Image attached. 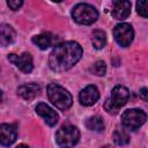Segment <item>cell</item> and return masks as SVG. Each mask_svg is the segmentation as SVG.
<instances>
[{"label": "cell", "mask_w": 148, "mask_h": 148, "mask_svg": "<svg viewBox=\"0 0 148 148\" xmlns=\"http://www.w3.org/2000/svg\"><path fill=\"white\" fill-rule=\"evenodd\" d=\"M8 60L13 62L21 72L23 73H30L34 68V62H32V57L28 52H23L22 54H15L12 53L8 56Z\"/></svg>", "instance_id": "obj_8"}, {"label": "cell", "mask_w": 148, "mask_h": 148, "mask_svg": "<svg viewBox=\"0 0 148 148\" xmlns=\"http://www.w3.org/2000/svg\"><path fill=\"white\" fill-rule=\"evenodd\" d=\"M36 112L45 120V123H46L49 126H54V125L58 123V120H59L58 113H57L53 109H51L47 104H45V103H43V102H40V103L37 104V106H36Z\"/></svg>", "instance_id": "obj_9"}, {"label": "cell", "mask_w": 148, "mask_h": 148, "mask_svg": "<svg viewBox=\"0 0 148 148\" xmlns=\"http://www.w3.org/2000/svg\"><path fill=\"white\" fill-rule=\"evenodd\" d=\"M0 133H1L0 142H1L2 146H10L12 143L15 142L17 132H16V128L13 125L1 124V126H0Z\"/></svg>", "instance_id": "obj_11"}, {"label": "cell", "mask_w": 148, "mask_h": 148, "mask_svg": "<svg viewBox=\"0 0 148 148\" xmlns=\"http://www.w3.org/2000/svg\"><path fill=\"white\" fill-rule=\"evenodd\" d=\"M39 91H40V87L37 83H27L18 87L17 89V94L23 99H27V101L34 99L39 94Z\"/></svg>", "instance_id": "obj_13"}, {"label": "cell", "mask_w": 148, "mask_h": 148, "mask_svg": "<svg viewBox=\"0 0 148 148\" xmlns=\"http://www.w3.org/2000/svg\"><path fill=\"white\" fill-rule=\"evenodd\" d=\"M90 71L92 72V74H95V75H97V76H103V75H105V72H106L105 62L102 61V60L96 61V62L91 66Z\"/></svg>", "instance_id": "obj_19"}, {"label": "cell", "mask_w": 148, "mask_h": 148, "mask_svg": "<svg viewBox=\"0 0 148 148\" xmlns=\"http://www.w3.org/2000/svg\"><path fill=\"white\" fill-rule=\"evenodd\" d=\"M136 12L142 17H148V0H140L136 2Z\"/></svg>", "instance_id": "obj_20"}, {"label": "cell", "mask_w": 148, "mask_h": 148, "mask_svg": "<svg viewBox=\"0 0 148 148\" xmlns=\"http://www.w3.org/2000/svg\"><path fill=\"white\" fill-rule=\"evenodd\" d=\"M91 43H92V46L97 50H101L105 46L106 44V35L103 30H95L91 35Z\"/></svg>", "instance_id": "obj_15"}, {"label": "cell", "mask_w": 148, "mask_h": 148, "mask_svg": "<svg viewBox=\"0 0 148 148\" xmlns=\"http://www.w3.org/2000/svg\"><path fill=\"white\" fill-rule=\"evenodd\" d=\"M86 126L88 130L90 131H95V132H99L104 128V121L101 117L98 116H94V117H90L87 119L86 121Z\"/></svg>", "instance_id": "obj_17"}, {"label": "cell", "mask_w": 148, "mask_h": 148, "mask_svg": "<svg viewBox=\"0 0 148 148\" xmlns=\"http://www.w3.org/2000/svg\"><path fill=\"white\" fill-rule=\"evenodd\" d=\"M80 139V131L72 125L62 126L56 134V141L60 148H73Z\"/></svg>", "instance_id": "obj_4"}, {"label": "cell", "mask_w": 148, "mask_h": 148, "mask_svg": "<svg viewBox=\"0 0 148 148\" xmlns=\"http://www.w3.org/2000/svg\"><path fill=\"white\" fill-rule=\"evenodd\" d=\"M113 141L117 146H125L130 142V136L124 130H117L113 133Z\"/></svg>", "instance_id": "obj_18"}, {"label": "cell", "mask_w": 148, "mask_h": 148, "mask_svg": "<svg viewBox=\"0 0 148 148\" xmlns=\"http://www.w3.org/2000/svg\"><path fill=\"white\" fill-rule=\"evenodd\" d=\"M82 56V47L76 42H64L53 47L49 57L50 68L54 72L71 69Z\"/></svg>", "instance_id": "obj_1"}, {"label": "cell", "mask_w": 148, "mask_h": 148, "mask_svg": "<svg viewBox=\"0 0 148 148\" xmlns=\"http://www.w3.org/2000/svg\"><path fill=\"white\" fill-rule=\"evenodd\" d=\"M47 96L50 102L61 111L69 109L73 103L71 94L57 83H51L47 86Z\"/></svg>", "instance_id": "obj_2"}, {"label": "cell", "mask_w": 148, "mask_h": 148, "mask_svg": "<svg viewBox=\"0 0 148 148\" xmlns=\"http://www.w3.org/2000/svg\"><path fill=\"white\" fill-rule=\"evenodd\" d=\"M72 17L79 24H91L98 18V12L89 3H79L73 8Z\"/></svg>", "instance_id": "obj_5"}, {"label": "cell", "mask_w": 148, "mask_h": 148, "mask_svg": "<svg viewBox=\"0 0 148 148\" xmlns=\"http://www.w3.org/2000/svg\"><path fill=\"white\" fill-rule=\"evenodd\" d=\"M116 20H125L131 14V2L130 1H116L111 12Z\"/></svg>", "instance_id": "obj_12"}, {"label": "cell", "mask_w": 148, "mask_h": 148, "mask_svg": "<svg viewBox=\"0 0 148 148\" xmlns=\"http://www.w3.org/2000/svg\"><path fill=\"white\" fill-rule=\"evenodd\" d=\"M16 148H29L28 146H25V145H23V143H21V145H18Z\"/></svg>", "instance_id": "obj_23"}, {"label": "cell", "mask_w": 148, "mask_h": 148, "mask_svg": "<svg viewBox=\"0 0 148 148\" xmlns=\"http://www.w3.org/2000/svg\"><path fill=\"white\" fill-rule=\"evenodd\" d=\"M147 114L140 109H128L121 114V123L127 130H136L145 124Z\"/></svg>", "instance_id": "obj_6"}, {"label": "cell", "mask_w": 148, "mask_h": 148, "mask_svg": "<svg viewBox=\"0 0 148 148\" xmlns=\"http://www.w3.org/2000/svg\"><path fill=\"white\" fill-rule=\"evenodd\" d=\"M15 39V30L8 24H1L0 28V44L1 46H7L12 44Z\"/></svg>", "instance_id": "obj_14"}, {"label": "cell", "mask_w": 148, "mask_h": 148, "mask_svg": "<svg viewBox=\"0 0 148 148\" xmlns=\"http://www.w3.org/2000/svg\"><path fill=\"white\" fill-rule=\"evenodd\" d=\"M99 98V91L95 86H87L83 90H81L79 95L80 103L84 106H90L95 104Z\"/></svg>", "instance_id": "obj_10"}, {"label": "cell", "mask_w": 148, "mask_h": 148, "mask_svg": "<svg viewBox=\"0 0 148 148\" xmlns=\"http://www.w3.org/2000/svg\"><path fill=\"white\" fill-rule=\"evenodd\" d=\"M139 96L142 101L148 102V88H141L139 91Z\"/></svg>", "instance_id": "obj_22"}, {"label": "cell", "mask_w": 148, "mask_h": 148, "mask_svg": "<svg viewBox=\"0 0 148 148\" xmlns=\"http://www.w3.org/2000/svg\"><path fill=\"white\" fill-rule=\"evenodd\" d=\"M32 42L40 50H46L52 45V37L50 34H42V35L32 37Z\"/></svg>", "instance_id": "obj_16"}, {"label": "cell", "mask_w": 148, "mask_h": 148, "mask_svg": "<svg viewBox=\"0 0 148 148\" xmlns=\"http://www.w3.org/2000/svg\"><path fill=\"white\" fill-rule=\"evenodd\" d=\"M113 36H114V39L116 42L123 46V47H126L128 46L132 40H133V37H134V30L132 28L131 24L128 23H119L114 27L113 29Z\"/></svg>", "instance_id": "obj_7"}, {"label": "cell", "mask_w": 148, "mask_h": 148, "mask_svg": "<svg viewBox=\"0 0 148 148\" xmlns=\"http://www.w3.org/2000/svg\"><path fill=\"white\" fill-rule=\"evenodd\" d=\"M22 3H23L22 0H8V1H7V5H8L9 8L13 9V10H17V9L22 6Z\"/></svg>", "instance_id": "obj_21"}, {"label": "cell", "mask_w": 148, "mask_h": 148, "mask_svg": "<svg viewBox=\"0 0 148 148\" xmlns=\"http://www.w3.org/2000/svg\"><path fill=\"white\" fill-rule=\"evenodd\" d=\"M103 148H112V147H110V146H105V147H103Z\"/></svg>", "instance_id": "obj_24"}, {"label": "cell", "mask_w": 148, "mask_h": 148, "mask_svg": "<svg viewBox=\"0 0 148 148\" xmlns=\"http://www.w3.org/2000/svg\"><path fill=\"white\" fill-rule=\"evenodd\" d=\"M130 98V92L127 90V88H125L124 86H116L110 96L105 99L104 102V109L109 112V113H117L120 108H123L127 101Z\"/></svg>", "instance_id": "obj_3"}]
</instances>
